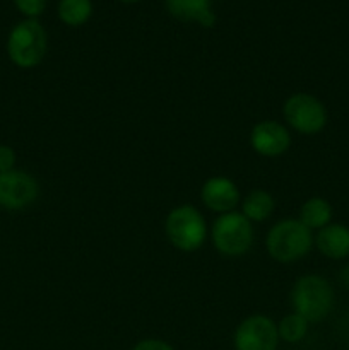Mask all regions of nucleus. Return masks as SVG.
I'll return each instance as SVG.
<instances>
[{"label":"nucleus","mask_w":349,"mask_h":350,"mask_svg":"<svg viewBox=\"0 0 349 350\" xmlns=\"http://www.w3.org/2000/svg\"><path fill=\"white\" fill-rule=\"evenodd\" d=\"M291 306L293 313L303 317L308 323H318L334 308V289L324 277L303 275L291 291Z\"/></svg>","instance_id":"1"},{"label":"nucleus","mask_w":349,"mask_h":350,"mask_svg":"<svg viewBox=\"0 0 349 350\" xmlns=\"http://www.w3.org/2000/svg\"><path fill=\"white\" fill-rule=\"evenodd\" d=\"M313 245L311 231L300 219H284L270 228L266 238V248L270 258L279 263H293L310 253Z\"/></svg>","instance_id":"2"},{"label":"nucleus","mask_w":349,"mask_h":350,"mask_svg":"<svg viewBox=\"0 0 349 350\" xmlns=\"http://www.w3.org/2000/svg\"><path fill=\"white\" fill-rule=\"evenodd\" d=\"M47 31L36 19L21 21L7 38L10 62L21 68L38 67L47 55Z\"/></svg>","instance_id":"3"},{"label":"nucleus","mask_w":349,"mask_h":350,"mask_svg":"<svg viewBox=\"0 0 349 350\" xmlns=\"http://www.w3.org/2000/svg\"><path fill=\"white\" fill-rule=\"evenodd\" d=\"M166 236L180 252H195L207 238V226L201 212L192 205H180L168 214Z\"/></svg>","instance_id":"4"},{"label":"nucleus","mask_w":349,"mask_h":350,"mask_svg":"<svg viewBox=\"0 0 349 350\" xmlns=\"http://www.w3.org/2000/svg\"><path fill=\"white\" fill-rule=\"evenodd\" d=\"M214 248L224 256H242L253 243L252 222L242 212H226L212 224Z\"/></svg>","instance_id":"5"},{"label":"nucleus","mask_w":349,"mask_h":350,"mask_svg":"<svg viewBox=\"0 0 349 350\" xmlns=\"http://www.w3.org/2000/svg\"><path fill=\"white\" fill-rule=\"evenodd\" d=\"M283 115L287 125L303 135L320 133L327 125V108L308 92L291 94L284 103Z\"/></svg>","instance_id":"6"},{"label":"nucleus","mask_w":349,"mask_h":350,"mask_svg":"<svg viewBox=\"0 0 349 350\" xmlns=\"http://www.w3.org/2000/svg\"><path fill=\"white\" fill-rule=\"evenodd\" d=\"M40 195V185L33 174L21 170L0 173V207L7 211H23Z\"/></svg>","instance_id":"7"},{"label":"nucleus","mask_w":349,"mask_h":350,"mask_svg":"<svg viewBox=\"0 0 349 350\" xmlns=\"http://www.w3.org/2000/svg\"><path fill=\"white\" fill-rule=\"evenodd\" d=\"M277 342V325L263 314L245 318L235 332L236 350H276Z\"/></svg>","instance_id":"8"},{"label":"nucleus","mask_w":349,"mask_h":350,"mask_svg":"<svg viewBox=\"0 0 349 350\" xmlns=\"http://www.w3.org/2000/svg\"><path fill=\"white\" fill-rule=\"evenodd\" d=\"M250 146L260 156L277 157L289 149L291 135L283 123L263 120L250 132Z\"/></svg>","instance_id":"9"},{"label":"nucleus","mask_w":349,"mask_h":350,"mask_svg":"<svg viewBox=\"0 0 349 350\" xmlns=\"http://www.w3.org/2000/svg\"><path fill=\"white\" fill-rule=\"evenodd\" d=\"M201 198L209 211L226 214L240 204V190L229 178L212 176L202 185Z\"/></svg>","instance_id":"10"},{"label":"nucleus","mask_w":349,"mask_h":350,"mask_svg":"<svg viewBox=\"0 0 349 350\" xmlns=\"http://www.w3.org/2000/svg\"><path fill=\"white\" fill-rule=\"evenodd\" d=\"M164 3L168 12L181 23H195L202 27H212L216 24L211 0H164Z\"/></svg>","instance_id":"11"},{"label":"nucleus","mask_w":349,"mask_h":350,"mask_svg":"<svg viewBox=\"0 0 349 350\" xmlns=\"http://www.w3.org/2000/svg\"><path fill=\"white\" fill-rule=\"evenodd\" d=\"M318 252L331 260L349 256V228L344 224H328L318 231L315 238Z\"/></svg>","instance_id":"12"},{"label":"nucleus","mask_w":349,"mask_h":350,"mask_svg":"<svg viewBox=\"0 0 349 350\" xmlns=\"http://www.w3.org/2000/svg\"><path fill=\"white\" fill-rule=\"evenodd\" d=\"M332 219V207L325 198L311 197L301 205L300 208V222L307 226L308 229H318L331 224Z\"/></svg>","instance_id":"13"},{"label":"nucleus","mask_w":349,"mask_h":350,"mask_svg":"<svg viewBox=\"0 0 349 350\" xmlns=\"http://www.w3.org/2000/svg\"><path fill=\"white\" fill-rule=\"evenodd\" d=\"M276 202L274 197L266 190H252L243 198L242 214L250 222H263L274 212Z\"/></svg>","instance_id":"14"},{"label":"nucleus","mask_w":349,"mask_h":350,"mask_svg":"<svg viewBox=\"0 0 349 350\" xmlns=\"http://www.w3.org/2000/svg\"><path fill=\"white\" fill-rule=\"evenodd\" d=\"M92 16L91 0H60L58 2V17L64 24L72 27L82 26Z\"/></svg>","instance_id":"15"},{"label":"nucleus","mask_w":349,"mask_h":350,"mask_svg":"<svg viewBox=\"0 0 349 350\" xmlns=\"http://www.w3.org/2000/svg\"><path fill=\"white\" fill-rule=\"evenodd\" d=\"M308 332V321L298 313H291L284 317L277 325V334L279 338L289 344H296V342L303 340L305 335Z\"/></svg>","instance_id":"16"},{"label":"nucleus","mask_w":349,"mask_h":350,"mask_svg":"<svg viewBox=\"0 0 349 350\" xmlns=\"http://www.w3.org/2000/svg\"><path fill=\"white\" fill-rule=\"evenodd\" d=\"M17 10L29 19L41 16L47 7V0H14Z\"/></svg>","instance_id":"17"},{"label":"nucleus","mask_w":349,"mask_h":350,"mask_svg":"<svg viewBox=\"0 0 349 350\" xmlns=\"http://www.w3.org/2000/svg\"><path fill=\"white\" fill-rule=\"evenodd\" d=\"M14 164H16V152L12 147L0 146V173L12 171Z\"/></svg>","instance_id":"18"},{"label":"nucleus","mask_w":349,"mask_h":350,"mask_svg":"<svg viewBox=\"0 0 349 350\" xmlns=\"http://www.w3.org/2000/svg\"><path fill=\"white\" fill-rule=\"evenodd\" d=\"M132 350H173V347L157 338H147V340H140Z\"/></svg>","instance_id":"19"},{"label":"nucleus","mask_w":349,"mask_h":350,"mask_svg":"<svg viewBox=\"0 0 349 350\" xmlns=\"http://www.w3.org/2000/svg\"><path fill=\"white\" fill-rule=\"evenodd\" d=\"M118 2H122V3H135V2H140V0H118Z\"/></svg>","instance_id":"20"}]
</instances>
